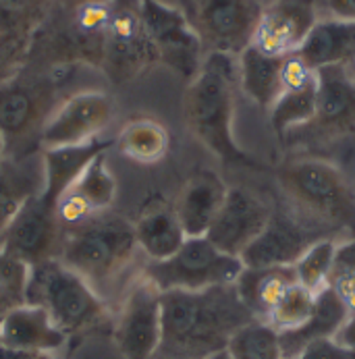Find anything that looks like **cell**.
I'll list each match as a JSON object with an SVG mask.
<instances>
[{
  "instance_id": "6da1fadb",
  "label": "cell",
  "mask_w": 355,
  "mask_h": 359,
  "mask_svg": "<svg viewBox=\"0 0 355 359\" xmlns=\"http://www.w3.org/2000/svg\"><path fill=\"white\" fill-rule=\"evenodd\" d=\"M257 320L235 285L160 293V345L154 359H208L227 351L231 337Z\"/></svg>"
},
{
  "instance_id": "7a4b0ae2",
  "label": "cell",
  "mask_w": 355,
  "mask_h": 359,
  "mask_svg": "<svg viewBox=\"0 0 355 359\" xmlns=\"http://www.w3.org/2000/svg\"><path fill=\"white\" fill-rule=\"evenodd\" d=\"M239 83L235 56L210 52L183 96V112L198 142L227 164L255 166L233 135L235 88Z\"/></svg>"
},
{
  "instance_id": "3957f363",
  "label": "cell",
  "mask_w": 355,
  "mask_h": 359,
  "mask_svg": "<svg viewBox=\"0 0 355 359\" xmlns=\"http://www.w3.org/2000/svg\"><path fill=\"white\" fill-rule=\"evenodd\" d=\"M138 252L133 222L102 212L65 231L58 259L98 291V287L116 280L135 259Z\"/></svg>"
},
{
  "instance_id": "277c9868",
  "label": "cell",
  "mask_w": 355,
  "mask_h": 359,
  "mask_svg": "<svg viewBox=\"0 0 355 359\" xmlns=\"http://www.w3.org/2000/svg\"><path fill=\"white\" fill-rule=\"evenodd\" d=\"M25 304L46 309L67 337L98 324L106 316L100 293L58 257L29 266Z\"/></svg>"
},
{
  "instance_id": "5b68a950",
  "label": "cell",
  "mask_w": 355,
  "mask_h": 359,
  "mask_svg": "<svg viewBox=\"0 0 355 359\" xmlns=\"http://www.w3.org/2000/svg\"><path fill=\"white\" fill-rule=\"evenodd\" d=\"M279 179L287 196L309 220L355 235V194L337 166L305 158L287 164L279 172Z\"/></svg>"
},
{
  "instance_id": "8992f818",
  "label": "cell",
  "mask_w": 355,
  "mask_h": 359,
  "mask_svg": "<svg viewBox=\"0 0 355 359\" xmlns=\"http://www.w3.org/2000/svg\"><path fill=\"white\" fill-rule=\"evenodd\" d=\"M239 257L220 252L208 237H187L183 245L162 262H148L144 276L164 291H203L233 285L243 272Z\"/></svg>"
},
{
  "instance_id": "52a82bcc",
  "label": "cell",
  "mask_w": 355,
  "mask_h": 359,
  "mask_svg": "<svg viewBox=\"0 0 355 359\" xmlns=\"http://www.w3.org/2000/svg\"><path fill=\"white\" fill-rule=\"evenodd\" d=\"M262 13L260 0H187L185 17L208 54L239 56L254 44Z\"/></svg>"
},
{
  "instance_id": "ba28073f",
  "label": "cell",
  "mask_w": 355,
  "mask_h": 359,
  "mask_svg": "<svg viewBox=\"0 0 355 359\" xmlns=\"http://www.w3.org/2000/svg\"><path fill=\"white\" fill-rule=\"evenodd\" d=\"M138 13L156 58L192 81L202 67L203 46L185 13L162 0H138Z\"/></svg>"
},
{
  "instance_id": "9c48e42d",
  "label": "cell",
  "mask_w": 355,
  "mask_h": 359,
  "mask_svg": "<svg viewBox=\"0 0 355 359\" xmlns=\"http://www.w3.org/2000/svg\"><path fill=\"white\" fill-rule=\"evenodd\" d=\"M62 237L65 231L56 210L44 204L36 194L21 205L0 237V254L36 266L60 256Z\"/></svg>"
},
{
  "instance_id": "30bf717a",
  "label": "cell",
  "mask_w": 355,
  "mask_h": 359,
  "mask_svg": "<svg viewBox=\"0 0 355 359\" xmlns=\"http://www.w3.org/2000/svg\"><path fill=\"white\" fill-rule=\"evenodd\" d=\"M160 334V291L142 274L119 311L114 343L125 359H154Z\"/></svg>"
},
{
  "instance_id": "8fae6325",
  "label": "cell",
  "mask_w": 355,
  "mask_h": 359,
  "mask_svg": "<svg viewBox=\"0 0 355 359\" xmlns=\"http://www.w3.org/2000/svg\"><path fill=\"white\" fill-rule=\"evenodd\" d=\"M114 112L112 98L104 92H79L60 104L40 129L44 150L79 146L96 140Z\"/></svg>"
},
{
  "instance_id": "7c38bea8",
  "label": "cell",
  "mask_w": 355,
  "mask_h": 359,
  "mask_svg": "<svg viewBox=\"0 0 355 359\" xmlns=\"http://www.w3.org/2000/svg\"><path fill=\"white\" fill-rule=\"evenodd\" d=\"M272 208L243 187H231L206 237L225 254L239 257L266 229Z\"/></svg>"
},
{
  "instance_id": "4fadbf2b",
  "label": "cell",
  "mask_w": 355,
  "mask_h": 359,
  "mask_svg": "<svg viewBox=\"0 0 355 359\" xmlns=\"http://www.w3.org/2000/svg\"><path fill=\"white\" fill-rule=\"evenodd\" d=\"M316 239L320 237H316L302 220L281 210H272L266 229L255 237L239 259L246 268L293 266Z\"/></svg>"
},
{
  "instance_id": "5bb4252c",
  "label": "cell",
  "mask_w": 355,
  "mask_h": 359,
  "mask_svg": "<svg viewBox=\"0 0 355 359\" xmlns=\"http://www.w3.org/2000/svg\"><path fill=\"white\" fill-rule=\"evenodd\" d=\"M314 23V0H272L268 6H264L254 46L274 56L291 54L302 46Z\"/></svg>"
},
{
  "instance_id": "9a60e30c",
  "label": "cell",
  "mask_w": 355,
  "mask_h": 359,
  "mask_svg": "<svg viewBox=\"0 0 355 359\" xmlns=\"http://www.w3.org/2000/svg\"><path fill=\"white\" fill-rule=\"evenodd\" d=\"M316 73L314 125L324 135H345L355 129V73L349 65H333Z\"/></svg>"
},
{
  "instance_id": "2e32d148",
  "label": "cell",
  "mask_w": 355,
  "mask_h": 359,
  "mask_svg": "<svg viewBox=\"0 0 355 359\" xmlns=\"http://www.w3.org/2000/svg\"><path fill=\"white\" fill-rule=\"evenodd\" d=\"M116 198V179L106 164V152L96 156L81 177L65 191L56 204L62 229L77 226L88 218L106 212Z\"/></svg>"
},
{
  "instance_id": "e0dca14e",
  "label": "cell",
  "mask_w": 355,
  "mask_h": 359,
  "mask_svg": "<svg viewBox=\"0 0 355 359\" xmlns=\"http://www.w3.org/2000/svg\"><path fill=\"white\" fill-rule=\"evenodd\" d=\"M67 341L69 337L40 306L23 304L8 309L0 318V345L8 349L56 355Z\"/></svg>"
},
{
  "instance_id": "ac0fdd59",
  "label": "cell",
  "mask_w": 355,
  "mask_h": 359,
  "mask_svg": "<svg viewBox=\"0 0 355 359\" xmlns=\"http://www.w3.org/2000/svg\"><path fill=\"white\" fill-rule=\"evenodd\" d=\"M229 187L214 170H196L183 185L175 204L185 237H206Z\"/></svg>"
},
{
  "instance_id": "d6986e66",
  "label": "cell",
  "mask_w": 355,
  "mask_h": 359,
  "mask_svg": "<svg viewBox=\"0 0 355 359\" xmlns=\"http://www.w3.org/2000/svg\"><path fill=\"white\" fill-rule=\"evenodd\" d=\"M110 148V142L100 137L90 140L79 146H62L42 152V189L40 200L56 210L58 200L65 191L81 177V172L92 164L96 156L104 154Z\"/></svg>"
},
{
  "instance_id": "ffe728a7",
  "label": "cell",
  "mask_w": 355,
  "mask_h": 359,
  "mask_svg": "<svg viewBox=\"0 0 355 359\" xmlns=\"http://www.w3.org/2000/svg\"><path fill=\"white\" fill-rule=\"evenodd\" d=\"M349 318V309L341 302L330 285L316 293L314 309L307 316L304 324L297 328L279 332V345L283 359L297 358L305 347L320 339H335L345 320Z\"/></svg>"
},
{
  "instance_id": "44dd1931",
  "label": "cell",
  "mask_w": 355,
  "mask_h": 359,
  "mask_svg": "<svg viewBox=\"0 0 355 359\" xmlns=\"http://www.w3.org/2000/svg\"><path fill=\"white\" fill-rule=\"evenodd\" d=\"M106 60L121 75H131L140 67L158 60L140 13L121 11L110 17L106 27Z\"/></svg>"
},
{
  "instance_id": "7402d4cb",
  "label": "cell",
  "mask_w": 355,
  "mask_h": 359,
  "mask_svg": "<svg viewBox=\"0 0 355 359\" xmlns=\"http://www.w3.org/2000/svg\"><path fill=\"white\" fill-rule=\"evenodd\" d=\"M295 54L309 71L333 65H349L355 58V21H316Z\"/></svg>"
},
{
  "instance_id": "603a6c76",
  "label": "cell",
  "mask_w": 355,
  "mask_h": 359,
  "mask_svg": "<svg viewBox=\"0 0 355 359\" xmlns=\"http://www.w3.org/2000/svg\"><path fill=\"white\" fill-rule=\"evenodd\" d=\"M133 231L140 252H144L150 262L170 257L187 239L177 218L175 205L166 204L164 200H148L133 222Z\"/></svg>"
},
{
  "instance_id": "cb8c5ba5",
  "label": "cell",
  "mask_w": 355,
  "mask_h": 359,
  "mask_svg": "<svg viewBox=\"0 0 355 359\" xmlns=\"http://www.w3.org/2000/svg\"><path fill=\"white\" fill-rule=\"evenodd\" d=\"M243 306L257 320H266L279 299L289 287L297 285L293 266H272V268H243V272L233 283Z\"/></svg>"
},
{
  "instance_id": "d4e9b609",
  "label": "cell",
  "mask_w": 355,
  "mask_h": 359,
  "mask_svg": "<svg viewBox=\"0 0 355 359\" xmlns=\"http://www.w3.org/2000/svg\"><path fill=\"white\" fill-rule=\"evenodd\" d=\"M281 67L283 56L266 54L254 44L237 56L239 86L257 106L270 110V106L283 94Z\"/></svg>"
},
{
  "instance_id": "484cf974",
  "label": "cell",
  "mask_w": 355,
  "mask_h": 359,
  "mask_svg": "<svg viewBox=\"0 0 355 359\" xmlns=\"http://www.w3.org/2000/svg\"><path fill=\"white\" fill-rule=\"evenodd\" d=\"M170 146V135L164 125L154 118H133L123 125L116 137V150L140 164L160 162Z\"/></svg>"
},
{
  "instance_id": "4316f807",
  "label": "cell",
  "mask_w": 355,
  "mask_h": 359,
  "mask_svg": "<svg viewBox=\"0 0 355 359\" xmlns=\"http://www.w3.org/2000/svg\"><path fill=\"white\" fill-rule=\"evenodd\" d=\"M40 114V96L21 83L0 86V133L4 146L25 135Z\"/></svg>"
},
{
  "instance_id": "83f0119b",
  "label": "cell",
  "mask_w": 355,
  "mask_h": 359,
  "mask_svg": "<svg viewBox=\"0 0 355 359\" xmlns=\"http://www.w3.org/2000/svg\"><path fill=\"white\" fill-rule=\"evenodd\" d=\"M316 77L300 90H285L270 106V125L279 137L297 125L312 123L316 116Z\"/></svg>"
},
{
  "instance_id": "f1b7e54d",
  "label": "cell",
  "mask_w": 355,
  "mask_h": 359,
  "mask_svg": "<svg viewBox=\"0 0 355 359\" xmlns=\"http://www.w3.org/2000/svg\"><path fill=\"white\" fill-rule=\"evenodd\" d=\"M229 359H283L279 332L264 320L241 326L227 345Z\"/></svg>"
},
{
  "instance_id": "f546056e",
  "label": "cell",
  "mask_w": 355,
  "mask_h": 359,
  "mask_svg": "<svg viewBox=\"0 0 355 359\" xmlns=\"http://www.w3.org/2000/svg\"><path fill=\"white\" fill-rule=\"evenodd\" d=\"M337 252L339 248L333 239H324V237L316 239L302 254V257L293 264L297 283L312 293H318L320 289H324L333 274Z\"/></svg>"
},
{
  "instance_id": "4dcf8cb0",
  "label": "cell",
  "mask_w": 355,
  "mask_h": 359,
  "mask_svg": "<svg viewBox=\"0 0 355 359\" xmlns=\"http://www.w3.org/2000/svg\"><path fill=\"white\" fill-rule=\"evenodd\" d=\"M32 181L34 179L23 168H17V164H0V237L21 205L40 194V187H34Z\"/></svg>"
},
{
  "instance_id": "1f68e13d",
  "label": "cell",
  "mask_w": 355,
  "mask_h": 359,
  "mask_svg": "<svg viewBox=\"0 0 355 359\" xmlns=\"http://www.w3.org/2000/svg\"><path fill=\"white\" fill-rule=\"evenodd\" d=\"M314 302H316V293L307 291L305 287L297 283V285L287 289V293L279 299V304L272 308V311L268 313V318L264 322H268L276 332L297 328L312 313Z\"/></svg>"
},
{
  "instance_id": "d6a6232c",
  "label": "cell",
  "mask_w": 355,
  "mask_h": 359,
  "mask_svg": "<svg viewBox=\"0 0 355 359\" xmlns=\"http://www.w3.org/2000/svg\"><path fill=\"white\" fill-rule=\"evenodd\" d=\"M29 266L15 257L0 254V318L8 309L25 304Z\"/></svg>"
},
{
  "instance_id": "836d02e7",
  "label": "cell",
  "mask_w": 355,
  "mask_h": 359,
  "mask_svg": "<svg viewBox=\"0 0 355 359\" xmlns=\"http://www.w3.org/2000/svg\"><path fill=\"white\" fill-rule=\"evenodd\" d=\"M316 73L305 67V62L295 54H285L283 56V67H281V81H283V92L285 90H300L314 81Z\"/></svg>"
},
{
  "instance_id": "e575fe53",
  "label": "cell",
  "mask_w": 355,
  "mask_h": 359,
  "mask_svg": "<svg viewBox=\"0 0 355 359\" xmlns=\"http://www.w3.org/2000/svg\"><path fill=\"white\" fill-rule=\"evenodd\" d=\"M293 359H355V349L341 345L337 339H320L305 347Z\"/></svg>"
},
{
  "instance_id": "d590c367",
  "label": "cell",
  "mask_w": 355,
  "mask_h": 359,
  "mask_svg": "<svg viewBox=\"0 0 355 359\" xmlns=\"http://www.w3.org/2000/svg\"><path fill=\"white\" fill-rule=\"evenodd\" d=\"M110 17L112 15H110L108 4H88V6L77 8V23H79V29L86 34L106 32Z\"/></svg>"
},
{
  "instance_id": "8d00e7d4",
  "label": "cell",
  "mask_w": 355,
  "mask_h": 359,
  "mask_svg": "<svg viewBox=\"0 0 355 359\" xmlns=\"http://www.w3.org/2000/svg\"><path fill=\"white\" fill-rule=\"evenodd\" d=\"M326 6L335 19L355 21V0H326Z\"/></svg>"
},
{
  "instance_id": "74e56055",
  "label": "cell",
  "mask_w": 355,
  "mask_h": 359,
  "mask_svg": "<svg viewBox=\"0 0 355 359\" xmlns=\"http://www.w3.org/2000/svg\"><path fill=\"white\" fill-rule=\"evenodd\" d=\"M58 355L51 353H32V351H19V349H8L0 345V359H54Z\"/></svg>"
},
{
  "instance_id": "f35d334b",
  "label": "cell",
  "mask_w": 355,
  "mask_h": 359,
  "mask_svg": "<svg viewBox=\"0 0 355 359\" xmlns=\"http://www.w3.org/2000/svg\"><path fill=\"white\" fill-rule=\"evenodd\" d=\"M58 2L69 6V8H81V6H88V4H108L112 0H58Z\"/></svg>"
},
{
  "instance_id": "ab89813d",
  "label": "cell",
  "mask_w": 355,
  "mask_h": 359,
  "mask_svg": "<svg viewBox=\"0 0 355 359\" xmlns=\"http://www.w3.org/2000/svg\"><path fill=\"white\" fill-rule=\"evenodd\" d=\"M4 162V137H2V133H0V164Z\"/></svg>"
},
{
  "instance_id": "60d3db41",
  "label": "cell",
  "mask_w": 355,
  "mask_h": 359,
  "mask_svg": "<svg viewBox=\"0 0 355 359\" xmlns=\"http://www.w3.org/2000/svg\"><path fill=\"white\" fill-rule=\"evenodd\" d=\"M208 359H229V355H227V351H222V353H218V355H212V358Z\"/></svg>"
},
{
  "instance_id": "b9f144b4",
  "label": "cell",
  "mask_w": 355,
  "mask_h": 359,
  "mask_svg": "<svg viewBox=\"0 0 355 359\" xmlns=\"http://www.w3.org/2000/svg\"><path fill=\"white\" fill-rule=\"evenodd\" d=\"M54 359H60V358H54Z\"/></svg>"
},
{
  "instance_id": "7bdbcfd3",
  "label": "cell",
  "mask_w": 355,
  "mask_h": 359,
  "mask_svg": "<svg viewBox=\"0 0 355 359\" xmlns=\"http://www.w3.org/2000/svg\"><path fill=\"white\" fill-rule=\"evenodd\" d=\"M354 62H355V58H354Z\"/></svg>"
}]
</instances>
